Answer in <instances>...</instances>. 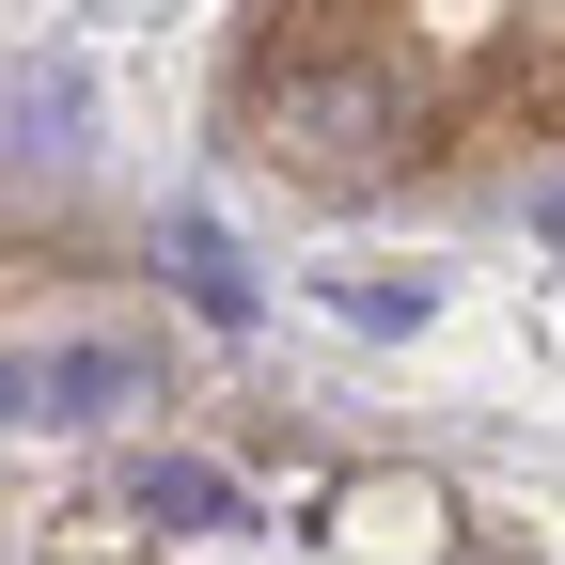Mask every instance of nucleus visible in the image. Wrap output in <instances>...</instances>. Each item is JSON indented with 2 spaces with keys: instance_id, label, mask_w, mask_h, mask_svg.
I'll return each instance as SVG.
<instances>
[{
  "instance_id": "obj_1",
  "label": "nucleus",
  "mask_w": 565,
  "mask_h": 565,
  "mask_svg": "<svg viewBox=\"0 0 565 565\" xmlns=\"http://www.w3.org/2000/svg\"><path fill=\"white\" fill-rule=\"evenodd\" d=\"M141 393V345H95V330H63V345H17V424H95Z\"/></svg>"
},
{
  "instance_id": "obj_2",
  "label": "nucleus",
  "mask_w": 565,
  "mask_h": 565,
  "mask_svg": "<svg viewBox=\"0 0 565 565\" xmlns=\"http://www.w3.org/2000/svg\"><path fill=\"white\" fill-rule=\"evenodd\" d=\"M126 503L158 519V534H221V519H236V471H221V456H141Z\"/></svg>"
},
{
  "instance_id": "obj_5",
  "label": "nucleus",
  "mask_w": 565,
  "mask_h": 565,
  "mask_svg": "<svg viewBox=\"0 0 565 565\" xmlns=\"http://www.w3.org/2000/svg\"><path fill=\"white\" fill-rule=\"evenodd\" d=\"M63 126H79V79H17V141L32 158H63Z\"/></svg>"
},
{
  "instance_id": "obj_3",
  "label": "nucleus",
  "mask_w": 565,
  "mask_h": 565,
  "mask_svg": "<svg viewBox=\"0 0 565 565\" xmlns=\"http://www.w3.org/2000/svg\"><path fill=\"white\" fill-rule=\"evenodd\" d=\"M173 267H189V315L204 330H252V267L221 252V221H173Z\"/></svg>"
},
{
  "instance_id": "obj_6",
  "label": "nucleus",
  "mask_w": 565,
  "mask_h": 565,
  "mask_svg": "<svg viewBox=\"0 0 565 565\" xmlns=\"http://www.w3.org/2000/svg\"><path fill=\"white\" fill-rule=\"evenodd\" d=\"M534 236H550V252H565V189H550V204H534Z\"/></svg>"
},
{
  "instance_id": "obj_4",
  "label": "nucleus",
  "mask_w": 565,
  "mask_h": 565,
  "mask_svg": "<svg viewBox=\"0 0 565 565\" xmlns=\"http://www.w3.org/2000/svg\"><path fill=\"white\" fill-rule=\"evenodd\" d=\"M330 315H345V330H424V315H440V282H424V267L377 282V267H362V282H330Z\"/></svg>"
}]
</instances>
